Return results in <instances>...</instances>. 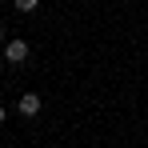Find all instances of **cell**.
I'll use <instances>...</instances> for the list:
<instances>
[{
    "label": "cell",
    "instance_id": "6da1fadb",
    "mask_svg": "<svg viewBox=\"0 0 148 148\" xmlns=\"http://www.w3.org/2000/svg\"><path fill=\"white\" fill-rule=\"evenodd\" d=\"M28 56H32V48H28V40H20V36L4 44V64H24Z\"/></svg>",
    "mask_w": 148,
    "mask_h": 148
},
{
    "label": "cell",
    "instance_id": "7a4b0ae2",
    "mask_svg": "<svg viewBox=\"0 0 148 148\" xmlns=\"http://www.w3.org/2000/svg\"><path fill=\"white\" fill-rule=\"evenodd\" d=\"M40 108H44V100L36 96V92H24V96L16 100V112H20V116H28V120H32V116H40Z\"/></svg>",
    "mask_w": 148,
    "mask_h": 148
},
{
    "label": "cell",
    "instance_id": "3957f363",
    "mask_svg": "<svg viewBox=\"0 0 148 148\" xmlns=\"http://www.w3.org/2000/svg\"><path fill=\"white\" fill-rule=\"evenodd\" d=\"M12 4H16L20 12H36V8H40V0H12Z\"/></svg>",
    "mask_w": 148,
    "mask_h": 148
},
{
    "label": "cell",
    "instance_id": "277c9868",
    "mask_svg": "<svg viewBox=\"0 0 148 148\" xmlns=\"http://www.w3.org/2000/svg\"><path fill=\"white\" fill-rule=\"evenodd\" d=\"M4 120H8V108H4V104H0V124H4Z\"/></svg>",
    "mask_w": 148,
    "mask_h": 148
},
{
    "label": "cell",
    "instance_id": "5b68a950",
    "mask_svg": "<svg viewBox=\"0 0 148 148\" xmlns=\"http://www.w3.org/2000/svg\"><path fill=\"white\" fill-rule=\"evenodd\" d=\"M0 44H8V40H4V28H0Z\"/></svg>",
    "mask_w": 148,
    "mask_h": 148
},
{
    "label": "cell",
    "instance_id": "8992f818",
    "mask_svg": "<svg viewBox=\"0 0 148 148\" xmlns=\"http://www.w3.org/2000/svg\"><path fill=\"white\" fill-rule=\"evenodd\" d=\"M0 64H4V52H0Z\"/></svg>",
    "mask_w": 148,
    "mask_h": 148
}]
</instances>
